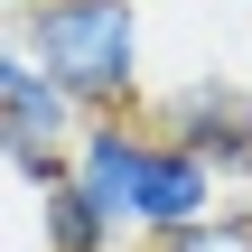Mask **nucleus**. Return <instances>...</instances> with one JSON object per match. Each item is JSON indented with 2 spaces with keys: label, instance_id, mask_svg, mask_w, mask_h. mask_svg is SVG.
<instances>
[{
  "label": "nucleus",
  "instance_id": "nucleus-1",
  "mask_svg": "<svg viewBox=\"0 0 252 252\" xmlns=\"http://www.w3.org/2000/svg\"><path fill=\"white\" fill-rule=\"evenodd\" d=\"M65 178H75L84 206L112 224V243H122V234L168 243V234H187V224H206V215L224 206V187H215L187 150H168L140 112H122V122H84L75 150H65Z\"/></svg>",
  "mask_w": 252,
  "mask_h": 252
},
{
  "label": "nucleus",
  "instance_id": "nucleus-2",
  "mask_svg": "<svg viewBox=\"0 0 252 252\" xmlns=\"http://www.w3.org/2000/svg\"><path fill=\"white\" fill-rule=\"evenodd\" d=\"M19 65L65 94L84 122H122L150 103V75H140V0H37L19 28Z\"/></svg>",
  "mask_w": 252,
  "mask_h": 252
},
{
  "label": "nucleus",
  "instance_id": "nucleus-3",
  "mask_svg": "<svg viewBox=\"0 0 252 252\" xmlns=\"http://www.w3.org/2000/svg\"><path fill=\"white\" fill-rule=\"evenodd\" d=\"M140 122H150L168 150H187L215 187H224V178H252V84H234V75L159 84V94L140 103Z\"/></svg>",
  "mask_w": 252,
  "mask_h": 252
},
{
  "label": "nucleus",
  "instance_id": "nucleus-4",
  "mask_svg": "<svg viewBox=\"0 0 252 252\" xmlns=\"http://www.w3.org/2000/svg\"><path fill=\"white\" fill-rule=\"evenodd\" d=\"M75 131H84V112H75L65 94H47V84L19 65V84L0 94V168H19V178L37 187V178H56V168H65Z\"/></svg>",
  "mask_w": 252,
  "mask_h": 252
},
{
  "label": "nucleus",
  "instance_id": "nucleus-5",
  "mask_svg": "<svg viewBox=\"0 0 252 252\" xmlns=\"http://www.w3.org/2000/svg\"><path fill=\"white\" fill-rule=\"evenodd\" d=\"M28 215H37V252H122V243H112V224L84 206V187H75L65 168H56V178H37Z\"/></svg>",
  "mask_w": 252,
  "mask_h": 252
},
{
  "label": "nucleus",
  "instance_id": "nucleus-6",
  "mask_svg": "<svg viewBox=\"0 0 252 252\" xmlns=\"http://www.w3.org/2000/svg\"><path fill=\"white\" fill-rule=\"evenodd\" d=\"M150 252H252V206H215L206 224H187V234H168Z\"/></svg>",
  "mask_w": 252,
  "mask_h": 252
},
{
  "label": "nucleus",
  "instance_id": "nucleus-7",
  "mask_svg": "<svg viewBox=\"0 0 252 252\" xmlns=\"http://www.w3.org/2000/svg\"><path fill=\"white\" fill-rule=\"evenodd\" d=\"M9 84H19V37L0 28V94H9Z\"/></svg>",
  "mask_w": 252,
  "mask_h": 252
},
{
  "label": "nucleus",
  "instance_id": "nucleus-8",
  "mask_svg": "<svg viewBox=\"0 0 252 252\" xmlns=\"http://www.w3.org/2000/svg\"><path fill=\"white\" fill-rule=\"evenodd\" d=\"M0 9H19V19H28V9H37V0H0Z\"/></svg>",
  "mask_w": 252,
  "mask_h": 252
},
{
  "label": "nucleus",
  "instance_id": "nucleus-9",
  "mask_svg": "<svg viewBox=\"0 0 252 252\" xmlns=\"http://www.w3.org/2000/svg\"><path fill=\"white\" fill-rule=\"evenodd\" d=\"M0 252H37V243H0Z\"/></svg>",
  "mask_w": 252,
  "mask_h": 252
},
{
  "label": "nucleus",
  "instance_id": "nucleus-10",
  "mask_svg": "<svg viewBox=\"0 0 252 252\" xmlns=\"http://www.w3.org/2000/svg\"><path fill=\"white\" fill-rule=\"evenodd\" d=\"M234 9H252V0H234Z\"/></svg>",
  "mask_w": 252,
  "mask_h": 252
}]
</instances>
